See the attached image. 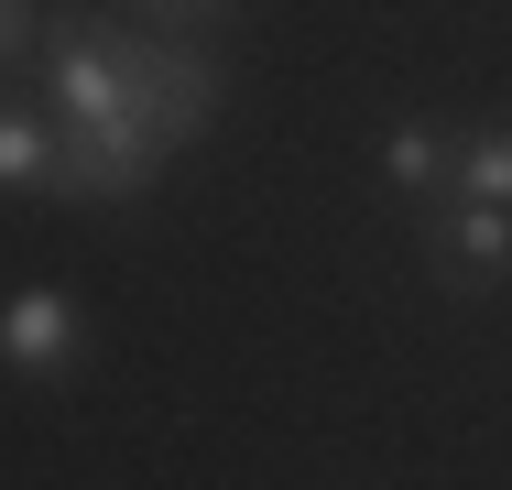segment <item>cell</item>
<instances>
[{
    "instance_id": "7",
    "label": "cell",
    "mask_w": 512,
    "mask_h": 490,
    "mask_svg": "<svg viewBox=\"0 0 512 490\" xmlns=\"http://www.w3.org/2000/svg\"><path fill=\"white\" fill-rule=\"evenodd\" d=\"M44 11L55 0H0V88L22 77V55H44Z\"/></svg>"
},
{
    "instance_id": "3",
    "label": "cell",
    "mask_w": 512,
    "mask_h": 490,
    "mask_svg": "<svg viewBox=\"0 0 512 490\" xmlns=\"http://www.w3.org/2000/svg\"><path fill=\"white\" fill-rule=\"evenodd\" d=\"M55 164H66V131L44 98H0V196H55Z\"/></svg>"
},
{
    "instance_id": "6",
    "label": "cell",
    "mask_w": 512,
    "mask_h": 490,
    "mask_svg": "<svg viewBox=\"0 0 512 490\" xmlns=\"http://www.w3.org/2000/svg\"><path fill=\"white\" fill-rule=\"evenodd\" d=\"M131 22H164V33H207L218 44L240 22V0H131Z\"/></svg>"
},
{
    "instance_id": "5",
    "label": "cell",
    "mask_w": 512,
    "mask_h": 490,
    "mask_svg": "<svg viewBox=\"0 0 512 490\" xmlns=\"http://www.w3.org/2000/svg\"><path fill=\"white\" fill-rule=\"evenodd\" d=\"M447 196H469V207H512V120L458 131V175H447Z\"/></svg>"
},
{
    "instance_id": "4",
    "label": "cell",
    "mask_w": 512,
    "mask_h": 490,
    "mask_svg": "<svg viewBox=\"0 0 512 490\" xmlns=\"http://www.w3.org/2000/svg\"><path fill=\"white\" fill-rule=\"evenodd\" d=\"M447 175H458V131H436V120H393V131H382V186L393 196L436 207Z\"/></svg>"
},
{
    "instance_id": "2",
    "label": "cell",
    "mask_w": 512,
    "mask_h": 490,
    "mask_svg": "<svg viewBox=\"0 0 512 490\" xmlns=\"http://www.w3.org/2000/svg\"><path fill=\"white\" fill-rule=\"evenodd\" d=\"M88 305L55 284H22L0 305V371H22V382H88Z\"/></svg>"
},
{
    "instance_id": "1",
    "label": "cell",
    "mask_w": 512,
    "mask_h": 490,
    "mask_svg": "<svg viewBox=\"0 0 512 490\" xmlns=\"http://www.w3.org/2000/svg\"><path fill=\"white\" fill-rule=\"evenodd\" d=\"M414 251L447 294H491L512 284V207H469V196H436L414 218Z\"/></svg>"
}]
</instances>
